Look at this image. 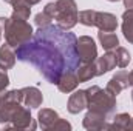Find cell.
<instances>
[{
  "label": "cell",
  "mask_w": 133,
  "mask_h": 131,
  "mask_svg": "<svg viewBox=\"0 0 133 131\" xmlns=\"http://www.w3.org/2000/svg\"><path fill=\"white\" fill-rule=\"evenodd\" d=\"M77 53L81 57V63L96 62L98 59V46L90 35H81L77 39Z\"/></svg>",
  "instance_id": "cell-6"
},
{
  "label": "cell",
  "mask_w": 133,
  "mask_h": 131,
  "mask_svg": "<svg viewBox=\"0 0 133 131\" xmlns=\"http://www.w3.org/2000/svg\"><path fill=\"white\" fill-rule=\"evenodd\" d=\"M88 106V97H87V90H79L74 91L66 103V110L71 114H79L81 111H84Z\"/></svg>",
  "instance_id": "cell-9"
},
{
  "label": "cell",
  "mask_w": 133,
  "mask_h": 131,
  "mask_svg": "<svg viewBox=\"0 0 133 131\" xmlns=\"http://www.w3.org/2000/svg\"><path fill=\"white\" fill-rule=\"evenodd\" d=\"M26 2H28V3H30L31 6H33V5H37V3H39L40 0H26Z\"/></svg>",
  "instance_id": "cell-29"
},
{
  "label": "cell",
  "mask_w": 133,
  "mask_h": 131,
  "mask_svg": "<svg viewBox=\"0 0 133 131\" xmlns=\"http://www.w3.org/2000/svg\"><path fill=\"white\" fill-rule=\"evenodd\" d=\"M98 40H99L101 46L105 49V51H111L115 49L116 46H119V39L115 33H110V31H99L98 33Z\"/></svg>",
  "instance_id": "cell-17"
},
{
  "label": "cell",
  "mask_w": 133,
  "mask_h": 131,
  "mask_svg": "<svg viewBox=\"0 0 133 131\" xmlns=\"http://www.w3.org/2000/svg\"><path fill=\"white\" fill-rule=\"evenodd\" d=\"M95 26H98L99 31L113 33L118 28V19L111 12H101V11H98V14H96V25Z\"/></svg>",
  "instance_id": "cell-11"
},
{
  "label": "cell",
  "mask_w": 133,
  "mask_h": 131,
  "mask_svg": "<svg viewBox=\"0 0 133 131\" xmlns=\"http://www.w3.org/2000/svg\"><path fill=\"white\" fill-rule=\"evenodd\" d=\"M129 86H130V82H129V72L124 71V69H121V71H118V72L108 80L105 90H107L111 96L116 97L118 94H121V91H124V90L129 88Z\"/></svg>",
  "instance_id": "cell-8"
},
{
  "label": "cell",
  "mask_w": 133,
  "mask_h": 131,
  "mask_svg": "<svg viewBox=\"0 0 133 131\" xmlns=\"http://www.w3.org/2000/svg\"><path fill=\"white\" fill-rule=\"evenodd\" d=\"M113 54H115V59H116V66H119V68L129 66L132 57H130V53L124 46H116L113 49Z\"/></svg>",
  "instance_id": "cell-20"
},
{
  "label": "cell",
  "mask_w": 133,
  "mask_h": 131,
  "mask_svg": "<svg viewBox=\"0 0 133 131\" xmlns=\"http://www.w3.org/2000/svg\"><path fill=\"white\" fill-rule=\"evenodd\" d=\"M16 60H17V56L12 51V48L8 43L0 45V66L5 69H11L16 65Z\"/></svg>",
  "instance_id": "cell-14"
},
{
  "label": "cell",
  "mask_w": 133,
  "mask_h": 131,
  "mask_svg": "<svg viewBox=\"0 0 133 131\" xmlns=\"http://www.w3.org/2000/svg\"><path fill=\"white\" fill-rule=\"evenodd\" d=\"M108 2H119V0H108Z\"/></svg>",
  "instance_id": "cell-31"
},
{
  "label": "cell",
  "mask_w": 133,
  "mask_h": 131,
  "mask_svg": "<svg viewBox=\"0 0 133 131\" xmlns=\"http://www.w3.org/2000/svg\"><path fill=\"white\" fill-rule=\"evenodd\" d=\"M5 3H9L11 6H12V11L14 9H20V8H28V6H31L26 0H3Z\"/></svg>",
  "instance_id": "cell-25"
},
{
  "label": "cell",
  "mask_w": 133,
  "mask_h": 131,
  "mask_svg": "<svg viewBox=\"0 0 133 131\" xmlns=\"http://www.w3.org/2000/svg\"><path fill=\"white\" fill-rule=\"evenodd\" d=\"M76 74H77V79L79 82H88L91 80L93 77L98 76V66L96 62H88V63H81L79 68L76 69Z\"/></svg>",
  "instance_id": "cell-16"
},
{
  "label": "cell",
  "mask_w": 133,
  "mask_h": 131,
  "mask_svg": "<svg viewBox=\"0 0 133 131\" xmlns=\"http://www.w3.org/2000/svg\"><path fill=\"white\" fill-rule=\"evenodd\" d=\"M87 97H88V110L90 111H96L101 113L107 117H110L111 114H115L116 111V97L111 96L107 90H102L98 85H93L90 88H87Z\"/></svg>",
  "instance_id": "cell-4"
},
{
  "label": "cell",
  "mask_w": 133,
  "mask_h": 131,
  "mask_svg": "<svg viewBox=\"0 0 133 131\" xmlns=\"http://www.w3.org/2000/svg\"><path fill=\"white\" fill-rule=\"evenodd\" d=\"M51 22H53V19H51V17H50L45 11L37 12V14H36V17H34V23L37 25V28L48 26V25H51Z\"/></svg>",
  "instance_id": "cell-22"
},
{
  "label": "cell",
  "mask_w": 133,
  "mask_h": 131,
  "mask_svg": "<svg viewBox=\"0 0 133 131\" xmlns=\"http://www.w3.org/2000/svg\"><path fill=\"white\" fill-rule=\"evenodd\" d=\"M5 17H0V39H2V33H3V25H5Z\"/></svg>",
  "instance_id": "cell-27"
},
{
  "label": "cell",
  "mask_w": 133,
  "mask_h": 131,
  "mask_svg": "<svg viewBox=\"0 0 133 131\" xmlns=\"http://www.w3.org/2000/svg\"><path fill=\"white\" fill-rule=\"evenodd\" d=\"M5 128H17V130H36L37 125L34 122L33 116H31V111L28 106H25L23 103L19 105L12 116H11V122L5 127Z\"/></svg>",
  "instance_id": "cell-5"
},
{
  "label": "cell",
  "mask_w": 133,
  "mask_h": 131,
  "mask_svg": "<svg viewBox=\"0 0 133 131\" xmlns=\"http://www.w3.org/2000/svg\"><path fill=\"white\" fill-rule=\"evenodd\" d=\"M81 82H79V79H77V74H76V71L74 72H65L61 79H59V82H57V90L61 91V93H73L76 88H77V85H79Z\"/></svg>",
  "instance_id": "cell-12"
},
{
  "label": "cell",
  "mask_w": 133,
  "mask_h": 131,
  "mask_svg": "<svg viewBox=\"0 0 133 131\" xmlns=\"http://www.w3.org/2000/svg\"><path fill=\"white\" fill-rule=\"evenodd\" d=\"M130 130H133V117H132V122H130Z\"/></svg>",
  "instance_id": "cell-30"
},
{
  "label": "cell",
  "mask_w": 133,
  "mask_h": 131,
  "mask_svg": "<svg viewBox=\"0 0 133 131\" xmlns=\"http://www.w3.org/2000/svg\"><path fill=\"white\" fill-rule=\"evenodd\" d=\"M3 34H5V42L11 48H19L33 37L34 31L33 26L25 19H19L11 14V17L5 20Z\"/></svg>",
  "instance_id": "cell-3"
},
{
  "label": "cell",
  "mask_w": 133,
  "mask_h": 131,
  "mask_svg": "<svg viewBox=\"0 0 133 131\" xmlns=\"http://www.w3.org/2000/svg\"><path fill=\"white\" fill-rule=\"evenodd\" d=\"M130 122H132V117H130L129 113H119L113 117V122L110 125H111V130L122 131V130H130Z\"/></svg>",
  "instance_id": "cell-19"
},
{
  "label": "cell",
  "mask_w": 133,
  "mask_h": 131,
  "mask_svg": "<svg viewBox=\"0 0 133 131\" xmlns=\"http://www.w3.org/2000/svg\"><path fill=\"white\" fill-rule=\"evenodd\" d=\"M96 14L98 11L95 9H84L79 12V23L84 26H95L96 25Z\"/></svg>",
  "instance_id": "cell-21"
},
{
  "label": "cell",
  "mask_w": 133,
  "mask_h": 131,
  "mask_svg": "<svg viewBox=\"0 0 133 131\" xmlns=\"http://www.w3.org/2000/svg\"><path fill=\"white\" fill-rule=\"evenodd\" d=\"M122 34L125 40L133 45V9H125L122 14Z\"/></svg>",
  "instance_id": "cell-18"
},
{
  "label": "cell",
  "mask_w": 133,
  "mask_h": 131,
  "mask_svg": "<svg viewBox=\"0 0 133 131\" xmlns=\"http://www.w3.org/2000/svg\"><path fill=\"white\" fill-rule=\"evenodd\" d=\"M107 116L96 113V111H87L84 120H82V125L85 130L90 131H99V130H111V125L107 122Z\"/></svg>",
  "instance_id": "cell-7"
},
{
  "label": "cell",
  "mask_w": 133,
  "mask_h": 131,
  "mask_svg": "<svg viewBox=\"0 0 133 131\" xmlns=\"http://www.w3.org/2000/svg\"><path fill=\"white\" fill-rule=\"evenodd\" d=\"M42 102H43V96L39 88H36V86L22 88V103L25 106H28L30 110H36L42 105Z\"/></svg>",
  "instance_id": "cell-10"
},
{
  "label": "cell",
  "mask_w": 133,
  "mask_h": 131,
  "mask_svg": "<svg viewBox=\"0 0 133 131\" xmlns=\"http://www.w3.org/2000/svg\"><path fill=\"white\" fill-rule=\"evenodd\" d=\"M57 119H59V114L54 110H50V108H42L37 114L39 127H42L43 130H50Z\"/></svg>",
  "instance_id": "cell-15"
},
{
  "label": "cell",
  "mask_w": 133,
  "mask_h": 131,
  "mask_svg": "<svg viewBox=\"0 0 133 131\" xmlns=\"http://www.w3.org/2000/svg\"><path fill=\"white\" fill-rule=\"evenodd\" d=\"M132 100H133V91H132Z\"/></svg>",
  "instance_id": "cell-32"
},
{
  "label": "cell",
  "mask_w": 133,
  "mask_h": 131,
  "mask_svg": "<svg viewBox=\"0 0 133 131\" xmlns=\"http://www.w3.org/2000/svg\"><path fill=\"white\" fill-rule=\"evenodd\" d=\"M96 66H98V76H102L111 69L116 68V59H115V54H113V49L111 51H107L104 56H101L96 59Z\"/></svg>",
  "instance_id": "cell-13"
},
{
  "label": "cell",
  "mask_w": 133,
  "mask_h": 131,
  "mask_svg": "<svg viewBox=\"0 0 133 131\" xmlns=\"http://www.w3.org/2000/svg\"><path fill=\"white\" fill-rule=\"evenodd\" d=\"M43 11L53 20H56V23L64 30L74 28L79 22V11H77V5H76L74 0L50 2V3L45 5Z\"/></svg>",
  "instance_id": "cell-2"
},
{
  "label": "cell",
  "mask_w": 133,
  "mask_h": 131,
  "mask_svg": "<svg viewBox=\"0 0 133 131\" xmlns=\"http://www.w3.org/2000/svg\"><path fill=\"white\" fill-rule=\"evenodd\" d=\"M129 82H130V86H133V69L129 72Z\"/></svg>",
  "instance_id": "cell-28"
},
{
  "label": "cell",
  "mask_w": 133,
  "mask_h": 131,
  "mask_svg": "<svg viewBox=\"0 0 133 131\" xmlns=\"http://www.w3.org/2000/svg\"><path fill=\"white\" fill-rule=\"evenodd\" d=\"M124 2V6L127 9H133V0H122Z\"/></svg>",
  "instance_id": "cell-26"
},
{
  "label": "cell",
  "mask_w": 133,
  "mask_h": 131,
  "mask_svg": "<svg viewBox=\"0 0 133 131\" xmlns=\"http://www.w3.org/2000/svg\"><path fill=\"white\" fill-rule=\"evenodd\" d=\"M50 130H71V123L66 122L65 119H61V117H59V119L53 123V127H51Z\"/></svg>",
  "instance_id": "cell-24"
},
{
  "label": "cell",
  "mask_w": 133,
  "mask_h": 131,
  "mask_svg": "<svg viewBox=\"0 0 133 131\" xmlns=\"http://www.w3.org/2000/svg\"><path fill=\"white\" fill-rule=\"evenodd\" d=\"M17 60L30 63L50 83L57 85L65 72H74L81 65L77 37L59 25L37 30L33 37L16 48Z\"/></svg>",
  "instance_id": "cell-1"
},
{
  "label": "cell",
  "mask_w": 133,
  "mask_h": 131,
  "mask_svg": "<svg viewBox=\"0 0 133 131\" xmlns=\"http://www.w3.org/2000/svg\"><path fill=\"white\" fill-rule=\"evenodd\" d=\"M8 86H9V77H8V72H6L5 68L0 66V91H5Z\"/></svg>",
  "instance_id": "cell-23"
}]
</instances>
